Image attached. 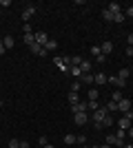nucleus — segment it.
<instances>
[{
    "label": "nucleus",
    "mask_w": 133,
    "mask_h": 148,
    "mask_svg": "<svg viewBox=\"0 0 133 148\" xmlns=\"http://www.w3.org/2000/svg\"><path fill=\"white\" fill-rule=\"evenodd\" d=\"M107 115H109V111L104 108V106H100L98 111H93V122H95V128H98V130L102 128V119L107 117Z\"/></svg>",
    "instance_id": "f257e3e1"
},
{
    "label": "nucleus",
    "mask_w": 133,
    "mask_h": 148,
    "mask_svg": "<svg viewBox=\"0 0 133 148\" xmlns=\"http://www.w3.org/2000/svg\"><path fill=\"white\" fill-rule=\"evenodd\" d=\"M29 49H31V53H36V56H40V58H47V56H49V51L44 49L42 44H38V42H33Z\"/></svg>",
    "instance_id": "f03ea898"
},
{
    "label": "nucleus",
    "mask_w": 133,
    "mask_h": 148,
    "mask_svg": "<svg viewBox=\"0 0 133 148\" xmlns=\"http://www.w3.org/2000/svg\"><path fill=\"white\" fill-rule=\"evenodd\" d=\"M67 58H60V56H56L53 58V64H56L58 69H60V71H62V73H69V64H67Z\"/></svg>",
    "instance_id": "7ed1b4c3"
},
{
    "label": "nucleus",
    "mask_w": 133,
    "mask_h": 148,
    "mask_svg": "<svg viewBox=\"0 0 133 148\" xmlns=\"http://www.w3.org/2000/svg\"><path fill=\"white\" fill-rule=\"evenodd\" d=\"M131 108H133V104L129 102L127 97H122L120 102H118V111H120V113H124V115H127V113L131 111Z\"/></svg>",
    "instance_id": "20e7f679"
},
{
    "label": "nucleus",
    "mask_w": 133,
    "mask_h": 148,
    "mask_svg": "<svg viewBox=\"0 0 133 148\" xmlns=\"http://www.w3.org/2000/svg\"><path fill=\"white\" fill-rule=\"evenodd\" d=\"M107 146H118V148H124V142L118 139V135H109L107 137Z\"/></svg>",
    "instance_id": "39448f33"
},
{
    "label": "nucleus",
    "mask_w": 133,
    "mask_h": 148,
    "mask_svg": "<svg viewBox=\"0 0 133 148\" xmlns=\"http://www.w3.org/2000/svg\"><path fill=\"white\" fill-rule=\"evenodd\" d=\"M87 119H89L87 113H76V115H73V122H76V126H84V124H87Z\"/></svg>",
    "instance_id": "423d86ee"
},
{
    "label": "nucleus",
    "mask_w": 133,
    "mask_h": 148,
    "mask_svg": "<svg viewBox=\"0 0 133 148\" xmlns=\"http://www.w3.org/2000/svg\"><path fill=\"white\" fill-rule=\"evenodd\" d=\"M118 126H120L122 130H129V128L133 126V122H131V119L127 117V115H122V117H120V122H118Z\"/></svg>",
    "instance_id": "0eeeda50"
},
{
    "label": "nucleus",
    "mask_w": 133,
    "mask_h": 148,
    "mask_svg": "<svg viewBox=\"0 0 133 148\" xmlns=\"http://www.w3.org/2000/svg\"><path fill=\"white\" fill-rule=\"evenodd\" d=\"M109 84H113V86H118V88H124L127 86V80H120L118 75H113V77H109Z\"/></svg>",
    "instance_id": "6e6552de"
},
{
    "label": "nucleus",
    "mask_w": 133,
    "mask_h": 148,
    "mask_svg": "<svg viewBox=\"0 0 133 148\" xmlns=\"http://www.w3.org/2000/svg\"><path fill=\"white\" fill-rule=\"evenodd\" d=\"M36 42H38V44H42V47H44V44L49 42V36H47L44 31H36Z\"/></svg>",
    "instance_id": "1a4fd4ad"
},
{
    "label": "nucleus",
    "mask_w": 133,
    "mask_h": 148,
    "mask_svg": "<svg viewBox=\"0 0 133 148\" xmlns=\"http://www.w3.org/2000/svg\"><path fill=\"white\" fill-rule=\"evenodd\" d=\"M107 82H109V75H104V73H98V75H95V82H93V84H95V86H104Z\"/></svg>",
    "instance_id": "9d476101"
},
{
    "label": "nucleus",
    "mask_w": 133,
    "mask_h": 148,
    "mask_svg": "<svg viewBox=\"0 0 133 148\" xmlns=\"http://www.w3.org/2000/svg\"><path fill=\"white\" fill-rule=\"evenodd\" d=\"M80 82H82V84H93L95 75L93 73H82V75H80Z\"/></svg>",
    "instance_id": "9b49d317"
},
{
    "label": "nucleus",
    "mask_w": 133,
    "mask_h": 148,
    "mask_svg": "<svg viewBox=\"0 0 133 148\" xmlns=\"http://www.w3.org/2000/svg\"><path fill=\"white\" fill-rule=\"evenodd\" d=\"M71 111L73 113H87V102H78V104L71 106Z\"/></svg>",
    "instance_id": "f8f14e48"
},
{
    "label": "nucleus",
    "mask_w": 133,
    "mask_h": 148,
    "mask_svg": "<svg viewBox=\"0 0 133 148\" xmlns=\"http://www.w3.org/2000/svg\"><path fill=\"white\" fill-rule=\"evenodd\" d=\"M33 13H36V7H33V5H29V7H27V9H25V11H22V20H25V22H27V20L31 18Z\"/></svg>",
    "instance_id": "ddd939ff"
},
{
    "label": "nucleus",
    "mask_w": 133,
    "mask_h": 148,
    "mask_svg": "<svg viewBox=\"0 0 133 148\" xmlns=\"http://www.w3.org/2000/svg\"><path fill=\"white\" fill-rule=\"evenodd\" d=\"M100 49H102V53H104V56H109V53H113V42H102Z\"/></svg>",
    "instance_id": "4468645a"
},
{
    "label": "nucleus",
    "mask_w": 133,
    "mask_h": 148,
    "mask_svg": "<svg viewBox=\"0 0 133 148\" xmlns=\"http://www.w3.org/2000/svg\"><path fill=\"white\" fill-rule=\"evenodd\" d=\"M87 97H89V102H95V99L100 97V91H98V88H89Z\"/></svg>",
    "instance_id": "2eb2a0df"
},
{
    "label": "nucleus",
    "mask_w": 133,
    "mask_h": 148,
    "mask_svg": "<svg viewBox=\"0 0 133 148\" xmlns=\"http://www.w3.org/2000/svg\"><path fill=\"white\" fill-rule=\"evenodd\" d=\"M22 42H27L29 47H31V44L36 42V33H25V36H22Z\"/></svg>",
    "instance_id": "dca6fc26"
},
{
    "label": "nucleus",
    "mask_w": 133,
    "mask_h": 148,
    "mask_svg": "<svg viewBox=\"0 0 133 148\" xmlns=\"http://www.w3.org/2000/svg\"><path fill=\"white\" fill-rule=\"evenodd\" d=\"M67 99H69V104L73 106V104H78V102H80V95H78V93H73V91H71L69 95H67Z\"/></svg>",
    "instance_id": "f3484780"
},
{
    "label": "nucleus",
    "mask_w": 133,
    "mask_h": 148,
    "mask_svg": "<svg viewBox=\"0 0 133 148\" xmlns=\"http://www.w3.org/2000/svg\"><path fill=\"white\" fill-rule=\"evenodd\" d=\"M104 108H107V111H109V113H118V104H115L113 99H109L107 104H104Z\"/></svg>",
    "instance_id": "a211bd4d"
},
{
    "label": "nucleus",
    "mask_w": 133,
    "mask_h": 148,
    "mask_svg": "<svg viewBox=\"0 0 133 148\" xmlns=\"http://www.w3.org/2000/svg\"><path fill=\"white\" fill-rule=\"evenodd\" d=\"M107 9H109L111 13H113V16H115V13H120V5H118V2H109V5H107Z\"/></svg>",
    "instance_id": "6ab92c4d"
},
{
    "label": "nucleus",
    "mask_w": 133,
    "mask_h": 148,
    "mask_svg": "<svg viewBox=\"0 0 133 148\" xmlns=\"http://www.w3.org/2000/svg\"><path fill=\"white\" fill-rule=\"evenodd\" d=\"M80 64H82V58H80V56L69 58V66H80Z\"/></svg>",
    "instance_id": "aec40b11"
},
{
    "label": "nucleus",
    "mask_w": 133,
    "mask_h": 148,
    "mask_svg": "<svg viewBox=\"0 0 133 148\" xmlns=\"http://www.w3.org/2000/svg\"><path fill=\"white\" fill-rule=\"evenodd\" d=\"M2 44H5V49H13V38L5 36V38H2Z\"/></svg>",
    "instance_id": "412c9836"
},
{
    "label": "nucleus",
    "mask_w": 133,
    "mask_h": 148,
    "mask_svg": "<svg viewBox=\"0 0 133 148\" xmlns=\"http://www.w3.org/2000/svg\"><path fill=\"white\" fill-rule=\"evenodd\" d=\"M80 71H82V73H91V62H89V60H82V64H80Z\"/></svg>",
    "instance_id": "4be33fe9"
},
{
    "label": "nucleus",
    "mask_w": 133,
    "mask_h": 148,
    "mask_svg": "<svg viewBox=\"0 0 133 148\" xmlns=\"http://www.w3.org/2000/svg\"><path fill=\"white\" fill-rule=\"evenodd\" d=\"M69 75H73V77H78V80H80V75H82L80 66H69Z\"/></svg>",
    "instance_id": "5701e85b"
},
{
    "label": "nucleus",
    "mask_w": 133,
    "mask_h": 148,
    "mask_svg": "<svg viewBox=\"0 0 133 148\" xmlns=\"http://www.w3.org/2000/svg\"><path fill=\"white\" fill-rule=\"evenodd\" d=\"M64 144H67V146H73V144H76V135L67 133V135H64Z\"/></svg>",
    "instance_id": "b1692460"
},
{
    "label": "nucleus",
    "mask_w": 133,
    "mask_h": 148,
    "mask_svg": "<svg viewBox=\"0 0 133 148\" xmlns=\"http://www.w3.org/2000/svg\"><path fill=\"white\" fill-rule=\"evenodd\" d=\"M102 18L107 20V22H113V13L109 11V9H102Z\"/></svg>",
    "instance_id": "393cba45"
},
{
    "label": "nucleus",
    "mask_w": 133,
    "mask_h": 148,
    "mask_svg": "<svg viewBox=\"0 0 133 148\" xmlns=\"http://www.w3.org/2000/svg\"><path fill=\"white\" fill-rule=\"evenodd\" d=\"M44 49H47V51H56L58 49V42H56V40H49V42L44 44Z\"/></svg>",
    "instance_id": "a878e982"
},
{
    "label": "nucleus",
    "mask_w": 133,
    "mask_h": 148,
    "mask_svg": "<svg viewBox=\"0 0 133 148\" xmlns=\"http://www.w3.org/2000/svg\"><path fill=\"white\" fill-rule=\"evenodd\" d=\"M98 108H100L98 99H95V102H87V111H98Z\"/></svg>",
    "instance_id": "bb28decb"
},
{
    "label": "nucleus",
    "mask_w": 133,
    "mask_h": 148,
    "mask_svg": "<svg viewBox=\"0 0 133 148\" xmlns=\"http://www.w3.org/2000/svg\"><path fill=\"white\" fill-rule=\"evenodd\" d=\"M113 22H115V25H122V22H124V13H115V16H113Z\"/></svg>",
    "instance_id": "cd10ccee"
},
{
    "label": "nucleus",
    "mask_w": 133,
    "mask_h": 148,
    "mask_svg": "<svg viewBox=\"0 0 133 148\" xmlns=\"http://www.w3.org/2000/svg\"><path fill=\"white\" fill-rule=\"evenodd\" d=\"M129 75H131V71H129V69H120V73H118V77H120V80H127Z\"/></svg>",
    "instance_id": "c85d7f7f"
},
{
    "label": "nucleus",
    "mask_w": 133,
    "mask_h": 148,
    "mask_svg": "<svg viewBox=\"0 0 133 148\" xmlns=\"http://www.w3.org/2000/svg\"><path fill=\"white\" fill-rule=\"evenodd\" d=\"M111 124H113V117H111V115H107V117L102 119V126H104V128H109Z\"/></svg>",
    "instance_id": "c756f323"
},
{
    "label": "nucleus",
    "mask_w": 133,
    "mask_h": 148,
    "mask_svg": "<svg viewBox=\"0 0 133 148\" xmlns=\"http://www.w3.org/2000/svg\"><path fill=\"white\" fill-rule=\"evenodd\" d=\"M100 53H102V49L98 47V44H95V47H91V56H93V58H98Z\"/></svg>",
    "instance_id": "7c9ffc66"
},
{
    "label": "nucleus",
    "mask_w": 133,
    "mask_h": 148,
    "mask_svg": "<svg viewBox=\"0 0 133 148\" xmlns=\"http://www.w3.org/2000/svg\"><path fill=\"white\" fill-rule=\"evenodd\" d=\"M111 99H113L115 104H118V102H120V99H122V93H120V91H115V93H111Z\"/></svg>",
    "instance_id": "2f4dec72"
},
{
    "label": "nucleus",
    "mask_w": 133,
    "mask_h": 148,
    "mask_svg": "<svg viewBox=\"0 0 133 148\" xmlns=\"http://www.w3.org/2000/svg\"><path fill=\"white\" fill-rule=\"evenodd\" d=\"M76 144H87V135H76Z\"/></svg>",
    "instance_id": "473e14b6"
},
{
    "label": "nucleus",
    "mask_w": 133,
    "mask_h": 148,
    "mask_svg": "<svg viewBox=\"0 0 133 148\" xmlns=\"http://www.w3.org/2000/svg\"><path fill=\"white\" fill-rule=\"evenodd\" d=\"M80 84H82V82H80V80H76L73 84H71V91H73V93H78V91H80Z\"/></svg>",
    "instance_id": "72a5a7b5"
},
{
    "label": "nucleus",
    "mask_w": 133,
    "mask_h": 148,
    "mask_svg": "<svg viewBox=\"0 0 133 148\" xmlns=\"http://www.w3.org/2000/svg\"><path fill=\"white\" fill-rule=\"evenodd\" d=\"M9 148H20V139H9Z\"/></svg>",
    "instance_id": "f704fd0d"
},
{
    "label": "nucleus",
    "mask_w": 133,
    "mask_h": 148,
    "mask_svg": "<svg viewBox=\"0 0 133 148\" xmlns=\"http://www.w3.org/2000/svg\"><path fill=\"white\" fill-rule=\"evenodd\" d=\"M115 135H118V139H122V142H124V137H127V130H118V133H115Z\"/></svg>",
    "instance_id": "c9c22d12"
},
{
    "label": "nucleus",
    "mask_w": 133,
    "mask_h": 148,
    "mask_svg": "<svg viewBox=\"0 0 133 148\" xmlns=\"http://www.w3.org/2000/svg\"><path fill=\"white\" fill-rule=\"evenodd\" d=\"M95 62H100V64H104V62H107V56H104V53H100V56L95 58Z\"/></svg>",
    "instance_id": "e433bc0d"
},
{
    "label": "nucleus",
    "mask_w": 133,
    "mask_h": 148,
    "mask_svg": "<svg viewBox=\"0 0 133 148\" xmlns=\"http://www.w3.org/2000/svg\"><path fill=\"white\" fill-rule=\"evenodd\" d=\"M124 18H133V7H127V11H124Z\"/></svg>",
    "instance_id": "4c0bfd02"
},
{
    "label": "nucleus",
    "mask_w": 133,
    "mask_h": 148,
    "mask_svg": "<svg viewBox=\"0 0 133 148\" xmlns=\"http://www.w3.org/2000/svg\"><path fill=\"white\" fill-rule=\"evenodd\" d=\"M38 144H40V146H47L49 142H47V137H44V135H40V137H38Z\"/></svg>",
    "instance_id": "58836bf2"
},
{
    "label": "nucleus",
    "mask_w": 133,
    "mask_h": 148,
    "mask_svg": "<svg viewBox=\"0 0 133 148\" xmlns=\"http://www.w3.org/2000/svg\"><path fill=\"white\" fill-rule=\"evenodd\" d=\"M124 56H127V58H133V47H127V49H124Z\"/></svg>",
    "instance_id": "ea45409f"
},
{
    "label": "nucleus",
    "mask_w": 133,
    "mask_h": 148,
    "mask_svg": "<svg viewBox=\"0 0 133 148\" xmlns=\"http://www.w3.org/2000/svg\"><path fill=\"white\" fill-rule=\"evenodd\" d=\"M127 47H133V33H129V36H127Z\"/></svg>",
    "instance_id": "a19ab883"
},
{
    "label": "nucleus",
    "mask_w": 133,
    "mask_h": 148,
    "mask_svg": "<svg viewBox=\"0 0 133 148\" xmlns=\"http://www.w3.org/2000/svg\"><path fill=\"white\" fill-rule=\"evenodd\" d=\"M22 31H25V33H33V31H31V25H22Z\"/></svg>",
    "instance_id": "79ce46f5"
},
{
    "label": "nucleus",
    "mask_w": 133,
    "mask_h": 148,
    "mask_svg": "<svg viewBox=\"0 0 133 148\" xmlns=\"http://www.w3.org/2000/svg\"><path fill=\"white\" fill-rule=\"evenodd\" d=\"M5 51H7V49H5V44L0 42V56H5Z\"/></svg>",
    "instance_id": "37998d69"
},
{
    "label": "nucleus",
    "mask_w": 133,
    "mask_h": 148,
    "mask_svg": "<svg viewBox=\"0 0 133 148\" xmlns=\"http://www.w3.org/2000/svg\"><path fill=\"white\" fill-rule=\"evenodd\" d=\"M20 148H29V142H20Z\"/></svg>",
    "instance_id": "c03bdc74"
},
{
    "label": "nucleus",
    "mask_w": 133,
    "mask_h": 148,
    "mask_svg": "<svg viewBox=\"0 0 133 148\" xmlns=\"http://www.w3.org/2000/svg\"><path fill=\"white\" fill-rule=\"evenodd\" d=\"M127 135H129V137H131V139H133V126H131V128L127 130Z\"/></svg>",
    "instance_id": "a18cd8bd"
},
{
    "label": "nucleus",
    "mask_w": 133,
    "mask_h": 148,
    "mask_svg": "<svg viewBox=\"0 0 133 148\" xmlns=\"http://www.w3.org/2000/svg\"><path fill=\"white\" fill-rule=\"evenodd\" d=\"M124 148H133V144H124Z\"/></svg>",
    "instance_id": "49530a36"
},
{
    "label": "nucleus",
    "mask_w": 133,
    "mask_h": 148,
    "mask_svg": "<svg viewBox=\"0 0 133 148\" xmlns=\"http://www.w3.org/2000/svg\"><path fill=\"white\" fill-rule=\"evenodd\" d=\"M42 148H53V146H51V144H47V146H42Z\"/></svg>",
    "instance_id": "de8ad7c7"
},
{
    "label": "nucleus",
    "mask_w": 133,
    "mask_h": 148,
    "mask_svg": "<svg viewBox=\"0 0 133 148\" xmlns=\"http://www.w3.org/2000/svg\"><path fill=\"white\" fill-rule=\"evenodd\" d=\"M98 148H111V146H107V144H104V146H98Z\"/></svg>",
    "instance_id": "09e8293b"
},
{
    "label": "nucleus",
    "mask_w": 133,
    "mask_h": 148,
    "mask_svg": "<svg viewBox=\"0 0 133 148\" xmlns=\"http://www.w3.org/2000/svg\"><path fill=\"white\" fill-rule=\"evenodd\" d=\"M2 38H5V36H2V33H0V42H2Z\"/></svg>",
    "instance_id": "8fccbe9b"
},
{
    "label": "nucleus",
    "mask_w": 133,
    "mask_h": 148,
    "mask_svg": "<svg viewBox=\"0 0 133 148\" xmlns=\"http://www.w3.org/2000/svg\"><path fill=\"white\" fill-rule=\"evenodd\" d=\"M82 148H93V146H82Z\"/></svg>",
    "instance_id": "3c124183"
},
{
    "label": "nucleus",
    "mask_w": 133,
    "mask_h": 148,
    "mask_svg": "<svg viewBox=\"0 0 133 148\" xmlns=\"http://www.w3.org/2000/svg\"><path fill=\"white\" fill-rule=\"evenodd\" d=\"M0 106H2V99H0Z\"/></svg>",
    "instance_id": "603ef678"
},
{
    "label": "nucleus",
    "mask_w": 133,
    "mask_h": 148,
    "mask_svg": "<svg viewBox=\"0 0 133 148\" xmlns=\"http://www.w3.org/2000/svg\"><path fill=\"white\" fill-rule=\"evenodd\" d=\"M93 148H98V146H93Z\"/></svg>",
    "instance_id": "864d4df0"
}]
</instances>
